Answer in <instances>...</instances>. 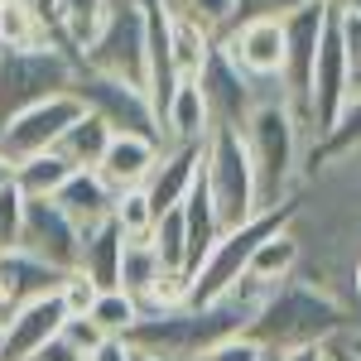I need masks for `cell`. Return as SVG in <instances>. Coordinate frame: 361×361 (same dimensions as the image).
Returning <instances> with one entry per match:
<instances>
[{
  "label": "cell",
  "instance_id": "41",
  "mask_svg": "<svg viewBox=\"0 0 361 361\" xmlns=\"http://www.w3.org/2000/svg\"><path fill=\"white\" fill-rule=\"evenodd\" d=\"M328 10H361V0H323Z\"/></svg>",
  "mask_w": 361,
  "mask_h": 361
},
{
  "label": "cell",
  "instance_id": "45",
  "mask_svg": "<svg viewBox=\"0 0 361 361\" xmlns=\"http://www.w3.org/2000/svg\"><path fill=\"white\" fill-rule=\"evenodd\" d=\"M323 357H328V352H323Z\"/></svg>",
  "mask_w": 361,
  "mask_h": 361
},
{
  "label": "cell",
  "instance_id": "18",
  "mask_svg": "<svg viewBox=\"0 0 361 361\" xmlns=\"http://www.w3.org/2000/svg\"><path fill=\"white\" fill-rule=\"evenodd\" d=\"M299 236L289 231V222L275 226L270 236H260L255 241V250H250L246 270H241V279H250V284H260V289H275L279 279H289L294 270H299Z\"/></svg>",
  "mask_w": 361,
  "mask_h": 361
},
{
  "label": "cell",
  "instance_id": "5",
  "mask_svg": "<svg viewBox=\"0 0 361 361\" xmlns=\"http://www.w3.org/2000/svg\"><path fill=\"white\" fill-rule=\"evenodd\" d=\"M78 63L97 68V73H111L130 87L149 82V49H145V0H111L106 5V20L92 34Z\"/></svg>",
  "mask_w": 361,
  "mask_h": 361
},
{
  "label": "cell",
  "instance_id": "21",
  "mask_svg": "<svg viewBox=\"0 0 361 361\" xmlns=\"http://www.w3.org/2000/svg\"><path fill=\"white\" fill-rule=\"evenodd\" d=\"M111 0H54V25H58V44L68 54H82L92 44V34L106 20Z\"/></svg>",
  "mask_w": 361,
  "mask_h": 361
},
{
  "label": "cell",
  "instance_id": "25",
  "mask_svg": "<svg viewBox=\"0 0 361 361\" xmlns=\"http://www.w3.org/2000/svg\"><path fill=\"white\" fill-rule=\"evenodd\" d=\"M352 149H361V92H352L347 97V106L337 111L333 130L323 140H313L304 149V169L323 164V159H337V154H352Z\"/></svg>",
  "mask_w": 361,
  "mask_h": 361
},
{
  "label": "cell",
  "instance_id": "1",
  "mask_svg": "<svg viewBox=\"0 0 361 361\" xmlns=\"http://www.w3.org/2000/svg\"><path fill=\"white\" fill-rule=\"evenodd\" d=\"M265 294H270V289H260V284H250V279H236L226 294L207 299V304L149 308V313L135 318V328L126 333V342H130V347H145V352H154V357H164V361H188V357H197L207 342H217V337H226V333H241Z\"/></svg>",
  "mask_w": 361,
  "mask_h": 361
},
{
  "label": "cell",
  "instance_id": "9",
  "mask_svg": "<svg viewBox=\"0 0 361 361\" xmlns=\"http://www.w3.org/2000/svg\"><path fill=\"white\" fill-rule=\"evenodd\" d=\"M78 116H82V102H78L73 87L44 97V102H34V106H25V111H15V116H5V121H0V154L29 159V154L54 149L58 135H63Z\"/></svg>",
  "mask_w": 361,
  "mask_h": 361
},
{
  "label": "cell",
  "instance_id": "20",
  "mask_svg": "<svg viewBox=\"0 0 361 361\" xmlns=\"http://www.w3.org/2000/svg\"><path fill=\"white\" fill-rule=\"evenodd\" d=\"M121 246H126V236H121V226L111 217H102V222L82 226V246H78V270H82L97 289H116V270H121Z\"/></svg>",
  "mask_w": 361,
  "mask_h": 361
},
{
  "label": "cell",
  "instance_id": "10",
  "mask_svg": "<svg viewBox=\"0 0 361 361\" xmlns=\"http://www.w3.org/2000/svg\"><path fill=\"white\" fill-rule=\"evenodd\" d=\"M323 20H328V5H323V0H304L299 10H289V15L279 20V25H284V68H279V87H284V102L294 106L299 121H304V106H308V78H313Z\"/></svg>",
  "mask_w": 361,
  "mask_h": 361
},
{
  "label": "cell",
  "instance_id": "28",
  "mask_svg": "<svg viewBox=\"0 0 361 361\" xmlns=\"http://www.w3.org/2000/svg\"><path fill=\"white\" fill-rule=\"evenodd\" d=\"M87 318H92L106 337H126L130 328H135V318H140V304L126 294V289H97V299H92V308H87Z\"/></svg>",
  "mask_w": 361,
  "mask_h": 361
},
{
  "label": "cell",
  "instance_id": "4",
  "mask_svg": "<svg viewBox=\"0 0 361 361\" xmlns=\"http://www.w3.org/2000/svg\"><path fill=\"white\" fill-rule=\"evenodd\" d=\"M202 178H207V193H212L222 231L255 217V173H250L241 126H212L207 130V140H202Z\"/></svg>",
  "mask_w": 361,
  "mask_h": 361
},
{
  "label": "cell",
  "instance_id": "35",
  "mask_svg": "<svg viewBox=\"0 0 361 361\" xmlns=\"http://www.w3.org/2000/svg\"><path fill=\"white\" fill-rule=\"evenodd\" d=\"M58 299H63V308H68V313H87V308H92V299H97V284H92L82 270H68V275H63V284H58Z\"/></svg>",
  "mask_w": 361,
  "mask_h": 361
},
{
  "label": "cell",
  "instance_id": "27",
  "mask_svg": "<svg viewBox=\"0 0 361 361\" xmlns=\"http://www.w3.org/2000/svg\"><path fill=\"white\" fill-rule=\"evenodd\" d=\"M164 270V260L154 255V246H149V236H135V241H126L121 246V270H116V289H126L130 299H145V289L154 284V275Z\"/></svg>",
  "mask_w": 361,
  "mask_h": 361
},
{
  "label": "cell",
  "instance_id": "22",
  "mask_svg": "<svg viewBox=\"0 0 361 361\" xmlns=\"http://www.w3.org/2000/svg\"><path fill=\"white\" fill-rule=\"evenodd\" d=\"M106 140H111V126H106L97 111H87V106H82V116H78V121H73V126L58 135L54 149H58V154H63L73 169H97L102 149H106Z\"/></svg>",
  "mask_w": 361,
  "mask_h": 361
},
{
  "label": "cell",
  "instance_id": "31",
  "mask_svg": "<svg viewBox=\"0 0 361 361\" xmlns=\"http://www.w3.org/2000/svg\"><path fill=\"white\" fill-rule=\"evenodd\" d=\"M270 352L265 342H255V337L241 328V333H226V337H217V342H207L197 357H188V361H260Z\"/></svg>",
  "mask_w": 361,
  "mask_h": 361
},
{
  "label": "cell",
  "instance_id": "24",
  "mask_svg": "<svg viewBox=\"0 0 361 361\" xmlns=\"http://www.w3.org/2000/svg\"><path fill=\"white\" fill-rule=\"evenodd\" d=\"M44 44H58V39L39 20V10L29 0H0V49H44Z\"/></svg>",
  "mask_w": 361,
  "mask_h": 361
},
{
  "label": "cell",
  "instance_id": "16",
  "mask_svg": "<svg viewBox=\"0 0 361 361\" xmlns=\"http://www.w3.org/2000/svg\"><path fill=\"white\" fill-rule=\"evenodd\" d=\"M154 159H159V140L130 135V130H111L102 159H97V173L111 183V193H121V188H140L149 178Z\"/></svg>",
  "mask_w": 361,
  "mask_h": 361
},
{
  "label": "cell",
  "instance_id": "15",
  "mask_svg": "<svg viewBox=\"0 0 361 361\" xmlns=\"http://www.w3.org/2000/svg\"><path fill=\"white\" fill-rule=\"evenodd\" d=\"M197 169H202V145H159V159L149 169V178L140 183L145 197H149V207H154V217L164 207H178L183 202L188 183L197 178Z\"/></svg>",
  "mask_w": 361,
  "mask_h": 361
},
{
  "label": "cell",
  "instance_id": "12",
  "mask_svg": "<svg viewBox=\"0 0 361 361\" xmlns=\"http://www.w3.org/2000/svg\"><path fill=\"white\" fill-rule=\"evenodd\" d=\"M222 49L246 78L255 82H279V68H284V25L279 20H246V25H231L217 39Z\"/></svg>",
  "mask_w": 361,
  "mask_h": 361
},
{
  "label": "cell",
  "instance_id": "17",
  "mask_svg": "<svg viewBox=\"0 0 361 361\" xmlns=\"http://www.w3.org/2000/svg\"><path fill=\"white\" fill-rule=\"evenodd\" d=\"M207 130H212V116L202 106V92H197L193 78H183L173 87L169 106L159 111V140L164 145H202Z\"/></svg>",
  "mask_w": 361,
  "mask_h": 361
},
{
  "label": "cell",
  "instance_id": "3",
  "mask_svg": "<svg viewBox=\"0 0 361 361\" xmlns=\"http://www.w3.org/2000/svg\"><path fill=\"white\" fill-rule=\"evenodd\" d=\"M241 140L255 173V212L279 207L304 178V121L284 97H260L241 121Z\"/></svg>",
  "mask_w": 361,
  "mask_h": 361
},
{
  "label": "cell",
  "instance_id": "13",
  "mask_svg": "<svg viewBox=\"0 0 361 361\" xmlns=\"http://www.w3.org/2000/svg\"><path fill=\"white\" fill-rule=\"evenodd\" d=\"M63 318H68V308L58 299V289L54 294H39V299H29V304H20V308H10V313H5L0 361H25L29 352H39L49 337H58Z\"/></svg>",
  "mask_w": 361,
  "mask_h": 361
},
{
  "label": "cell",
  "instance_id": "33",
  "mask_svg": "<svg viewBox=\"0 0 361 361\" xmlns=\"http://www.w3.org/2000/svg\"><path fill=\"white\" fill-rule=\"evenodd\" d=\"M299 5H304V0H231V25H246V20H284V15L299 10Z\"/></svg>",
  "mask_w": 361,
  "mask_h": 361
},
{
  "label": "cell",
  "instance_id": "39",
  "mask_svg": "<svg viewBox=\"0 0 361 361\" xmlns=\"http://www.w3.org/2000/svg\"><path fill=\"white\" fill-rule=\"evenodd\" d=\"M279 361H328V357H323V342H313V347H289V352H279Z\"/></svg>",
  "mask_w": 361,
  "mask_h": 361
},
{
  "label": "cell",
  "instance_id": "19",
  "mask_svg": "<svg viewBox=\"0 0 361 361\" xmlns=\"http://www.w3.org/2000/svg\"><path fill=\"white\" fill-rule=\"evenodd\" d=\"M54 202L73 217L78 226H92V222H102V217H111V183L97 173V169H73L68 178H63V188L54 193Z\"/></svg>",
  "mask_w": 361,
  "mask_h": 361
},
{
  "label": "cell",
  "instance_id": "23",
  "mask_svg": "<svg viewBox=\"0 0 361 361\" xmlns=\"http://www.w3.org/2000/svg\"><path fill=\"white\" fill-rule=\"evenodd\" d=\"M212 44H217V39H212L202 25H193V20L178 15V10H169V58H173L178 82H183V78H197V68L207 63Z\"/></svg>",
  "mask_w": 361,
  "mask_h": 361
},
{
  "label": "cell",
  "instance_id": "43",
  "mask_svg": "<svg viewBox=\"0 0 361 361\" xmlns=\"http://www.w3.org/2000/svg\"><path fill=\"white\" fill-rule=\"evenodd\" d=\"M260 361H279V352H275V347H270V352H265V357H260Z\"/></svg>",
  "mask_w": 361,
  "mask_h": 361
},
{
  "label": "cell",
  "instance_id": "11",
  "mask_svg": "<svg viewBox=\"0 0 361 361\" xmlns=\"http://www.w3.org/2000/svg\"><path fill=\"white\" fill-rule=\"evenodd\" d=\"M20 246L34 250L39 260L58 265V270H78L82 226L73 222L54 197H25V212H20Z\"/></svg>",
  "mask_w": 361,
  "mask_h": 361
},
{
  "label": "cell",
  "instance_id": "8",
  "mask_svg": "<svg viewBox=\"0 0 361 361\" xmlns=\"http://www.w3.org/2000/svg\"><path fill=\"white\" fill-rule=\"evenodd\" d=\"M193 82H197V92H202V106L212 116V126H241L260 97H284L279 82H255V78H246L217 44H212V54L197 68Z\"/></svg>",
  "mask_w": 361,
  "mask_h": 361
},
{
  "label": "cell",
  "instance_id": "26",
  "mask_svg": "<svg viewBox=\"0 0 361 361\" xmlns=\"http://www.w3.org/2000/svg\"><path fill=\"white\" fill-rule=\"evenodd\" d=\"M68 173H73V164H68L58 149H44V154L15 159V188L25 197H54Z\"/></svg>",
  "mask_w": 361,
  "mask_h": 361
},
{
  "label": "cell",
  "instance_id": "2",
  "mask_svg": "<svg viewBox=\"0 0 361 361\" xmlns=\"http://www.w3.org/2000/svg\"><path fill=\"white\" fill-rule=\"evenodd\" d=\"M246 333L255 342H265V347H275V352L313 347V342H328V337L347 333V304L333 289H323V284H313V279H304L294 270L260 299V308L246 323Z\"/></svg>",
  "mask_w": 361,
  "mask_h": 361
},
{
  "label": "cell",
  "instance_id": "37",
  "mask_svg": "<svg viewBox=\"0 0 361 361\" xmlns=\"http://www.w3.org/2000/svg\"><path fill=\"white\" fill-rule=\"evenodd\" d=\"M87 361H130V342L126 337H106L97 352H87Z\"/></svg>",
  "mask_w": 361,
  "mask_h": 361
},
{
  "label": "cell",
  "instance_id": "30",
  "mask_svg": "<svg viewBox=\"0 0 361 361\" xmlns=\"http://www.w3.org/2000/svg\"><path fill=\"white\" fill-rule=\"evenodd\" d=\"M111 222L121 226V236L126 241H135V236H149V226H154V207H149V197L145 188H121L111 202Z\"/></svg>",
  "mask_w": 361,
  "mask_h": 361
},
{
  "label": "cell",
  "instance_id": "40",
  "mask_svg": "<svg viewBox=\"0 0 361 361\" xmlns=\"http://www.w3.org/2000/svg\"><path fill=\"white\" fill-rule=\"evenodd\" d=\"M5 188H15V159L10 154H0V193Z\"/></svg>",
  "mask_w": 361,
  "mask_h": 361
},
{
  "label": "cell",
  "instance_id": "29",
  "mask_svg": "<svg viewBox=\"0 0 361 361\" xmlns=\"http://www.w3.org/2000/svg\"><path fill=\"white\" fill-rule=\"evenodd\" d=\"M149 246L164 260L169 270H188V231H183V212L178 207H164L154 226H149Z\"/></svg>",
  "mask_w": 361,
  "mask_h": 361
},
{
  "label": "cell",
  "instance_id": "14",
  "mask_svg": "<svg viewBox=\"0 0 361 361\" xmlns=\"http://www.w3.org/2000/svg\"><path fill=\"white\" fill-rule=\"evenodd\" d=\"M63 275H68V270H58V265H49V260H39L34 250L5 246V250H0V318H5L10 308L39 299V294H54L58 284H63Z\"/></svg>",
  "mask_w": 361,
  "mask_h": 361
},
{
  "label": "cell",
  "instance_id": "34",
  "mask_svg": "<svg viewBox=\"0 0 361 361\" xmlns=\"http://www.w3.org/2000/svg\"><path fill=\"white\" fill-rule=\"evenodd\" d=\"M58 333L68 337V342H73V347H78V352H97V347H102V342H106V333H102V328H97V323H92V318H87V313H68V318H63V328H58Z\"/></svg>",
  "mask_w": 361,
  "mask_h": 361
},
{
  "label": "cell",
  "instance_id": "36",
  "mask_svg": "<svg viewBox=\"0 0 361 361\" xmlns=\"http://www.w3.org/2000/svg\"><path fill=\"white\" fill-rule=\"evenodd\" d=\"M20 212H25V193L20 188H5L0 193V250L20 246Z\"/></svg>",
  "mask_w": 361,
  "mask_h": 361
},
{
  "label": "cell",
  "instance_id": "32",
  "mask_svg": "<svg viewBox=\"0 0 361 361\" xmlns=\"http://www.w3.org/2000/svg\"><path fill=\"white\" fill-rule=\"evenodd\" d=\"M169 10H178V15H188L193 25H202L212 39H222L226 25H231V0H164Z\"/></svg>",
  "mask_w": 361,
  "mask_h": 361
},
{
  "label": "cell",
  "instance_id": "38",
  "mask_svg": "<svg viewBox=\"0 0 361 361\" xmlns=\"http://www.w3.org/2000/svg\"><path fill=\"white\" fill-rule=\"evenodd\" d=\"M323 352H328V361H361V357H357V347H352V342H347L342 333L328 337V342H323Z\"/></svg>",
  "mask_w": 361,
  "mask_h": 361
},
{
  "label": "cell",
  "instance_id": "7",
  "mask_svg": "<svg viewBox=\"0 0 361 361\" xmlns=\"http://www.w3.org/2000/svg\"><path fill=\"white\" fill-rule=\"evenodd\" d=\"M73 92H78V102H82L87 111H97L111 130H130V135L159 140V121H154V106H149L145 87H130V82H121V78H111V73H97V68L78 63Z\"/></svg>",
  "mask_w": 361,
  "mask_h": 361
},
{
  "label": "cell",
  "instance_id": "44",
  "mask_svg": "<svg viewBox=\"0 0 361 361\" xmlns=\"http://www.w3.org/2000/svg\"><path fill=\"white\" fill-rule=\"evenodd\" d=\"M0 342H5V318H0Z\"/></svg>",
  "mask_w": 361,
  "mask_h": 361
},
{
  "label": "cell",
  "instance_id": "42",
  "mask_svg": "<svg viewBox=\"0 0 361 361\" xmlns=\"http://www.w3.org/2000/svg\"><path fill=\"white\" fill-rule=\"evenodd\" d=\"M130 361H164V357H154V352H145V347H130Z\"/></svg>",
  "mask_w": 361,
  "mask_h": 361
},
{
  "label": "cell",
  "instance_id": "6",
  "mask_svg": "<svg viewBox=\"0 0 361 361\" xmlns=\"http://www.w3.org/2000/svg\"><path fill=\"white\" fill-rule=\"evenodd\" d=\"M78 73V54L44 44V49H0V121L34 102L68 92Z\"/></svg>",
  "mask_w": 361,
  "mask_h": 361
}]
</instances>
